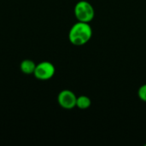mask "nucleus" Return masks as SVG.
<instances>
[{"mask_svg":"<svg viewBox=\"0 0 146 146\" xmlns=\"http://www.w3.org/2000/svg\"><path fill=\"white\" fill-rule=\"evenodd\" d=\"M75 18L78 21L87 22L92 21L95 16V10L91 3L86 0L79 1L74 9Z\"/></svg>","mask_w":146,"mask_h":146,"instance_id":"nucleus-2","label":"nucleus"},{"mask_svg":"<svg viewBox=\"0 0 146 146\" xmlns=\"http://www.w3.org/2000/svg\"><path fill=\"white\" fill-rule=\"evenodd\" d=\"M92 37V28L87 22L78 21L72 26L68 33L70 43L76 46H81L90 41Z\"/></svg>","mask_w":146,"mask_h":146,"instance_id":"nucleus-1","label":"nucleus"},{"mask_svg":"<svg viewBox=\"0 0 146 146\" xmlns=\"http://www.w3.org/2000/svg\"><path fill=\"white\" fill-rule=\"evenodd\" d=\"M55 72H56L55 66L51 62L44 61L36 65L33 74L38 80H48L54 76Z\"/></svg>","mask_w":146,"mask_h":146,"instance_id":"nucleus-3","label":"nucleus"},{"mask_svg":"<svg viewBox=\"0 0 146 146\" xmlns=\"http://www.w3.org/2000/svg\"><path fill=\"white\" fill-rule=\"evenodd\" d=\"M91 105H92V100L89 97L85 96V95L77 97L76 107H78L80 110H86L90 108Z\"/></svg>","mask_w":146,"mask_h":146,"instance_id":"nucleus-6","label":"nucleus"},{"mask_svg":"<svg viewBox=\"0 0 146 146\" xmlns=\"http://www.w3.org/2000/svg\"><path fill=\"white\" fill-rule=\"evenodd\" d=\"M138 96L140 100L146 102V84L142 85L138 90Z\"/></svg>","mask_w":146,"mask_h":146,"instance_id":"nucleus-7","label":"nucleus"},{"mask_svg":"<svg viewBox=\"0 0 146 146\" xmlns=\"http://www.w3.org/2000/svg\"><path fill=\"white\" fill-rule=\"evenodd\" d=\"M76 95L70 90H62L57 96L59 105L65 110H72L76 107Z\"/></svg>","mask_w":146,"mask_h":146,"instance_id":"nucleus-4","label":"nucleus"},{"mask_svg":"<svg viewBox=\"0 0 146 146\" xmlns=\"http://www.w3.org/2000/svg\"><path fill=\"white\" fill-rule=\"evenodd\" d=\"M36 63L30 60V59H25L23 60L21 64H20V68L21 72L25 74H32L34 73L35 68H36Z\"/></svg>","mask_w":146,"mask_h":146,"instance_id":"nucleus-5","label":"nucleus"}]
</instances>
